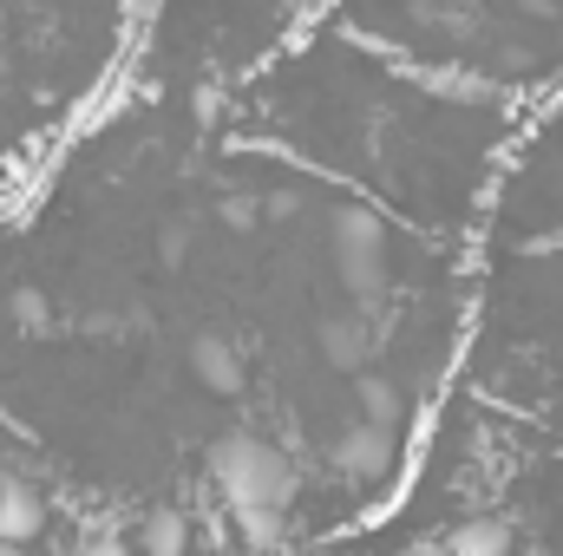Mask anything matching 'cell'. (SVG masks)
<instances>
[{"instance_id":"cell-1","label":"cell","mask_w":563,"mask_h":556,"mask_svg":"<svg viewBox=\"0 0 563 556\" xmlns=\"http://www.w3.org/2000/svg\"><path fill=\"white\" fill-rule=\"evenodd\" d=\"M203 471L217 485V498L230 504V518H282L288 498H295V458L282 452L276 438L263 432H217L210 452H203Z\"/></svg>"},{"instance_id":"cell-2","label":"cell","mask_w":563,"mask_h":556,"mask_svg":"<svg viewBox=\"0 0 563 556\" xmlns=\"http://www.w3.org/2000/svg\"><path fill=\"white\" fill-rule=\"evenodd\" d=\"M328 243H334V269H341V288L354 294V308H361V314H374V308L387 301V223H380L374 210L347 203V210L334 216Z\"/></svg>"},{"instance_id":"cell-3","label":"cell","mask_w":563,"mask_h":556,"mask_svg":"<svg viewBox=\"0 0 563 556\" xmlns=\"http://www.w3.org/2000/svg\"><path fill=\"white\" fill-rule=\"evenodd\" d=\"M394 458H400V438H394V425H380V419H354V425H341V438H334V471L354 478V485L387 478Z\"/></svg>"},{"instance_id":"cell-4","label":"cell","mask_w":563,"mask_h":556,"mask_svg":"<svg viewBox=\"0 0 563 556\" xmlns=\"http://www.w3.org/2000/svg\"><path fill=\"white\" fill-rule=\"evenodd\" d=\"M46 531V498L33 478H0V544H26Z\"/></svg>"},{"instance_id":"cell-5","label":"cell","mask_w":563,"mask_h":556,"mask_svg":"<svg viewBox=\"0 0 563 556\" xmlns=\"http://www.w3.org/2000/svg\"><path fill=\"white\" fill-rule=\"evenodd\" d=\"M190 374H197L210 393H223V400L243 393V354H236L223 334H197V341H190Z\"/></svg>"},{"instance_id":"cell-6","label":"cell","mask_w":563,"mask_h":556,"mask_svg":"<svg viewBox=\"0 0 563 556\" xmlns=\"http://www.w3.org/2000/svg\"><path fill=\"white\" fill-rule=\"evenodd\" d=\"M452 556H511L518 551V524L511 518H465L452 537H445Z\"/></svg>"},{"instance_id":"cell-7","label":"cell","mask_w":563,"mask_h":556,"mask_svg":"<svg viewBox=\"0 0 563 556\" xmlns=\"http://www.w3.org/2000/svg\"><path fill=\"white\" fill-rule=\"evenodd\" d=\"M321 354H328L334 367L361 374V360H367V321H361V314H328V321H321Z\"/></svg>"},{"instance_id":"cell-8","label":"cell","mask_w":563,"mask_h":556,"mask_svg":"<svg viewBox=\"0 0 563 556\" xmlns=\"http://www.w3.org/2000/svg\"><path fill=\"white\" fill-rule=\"evenodd\" d=\"M354 400H361V419H380V425L407 419V393L387 374H354Z\"/></svg>"},{"instance_id":"cell-9","label":"cell","mask_w":563,"mask_h":556,"mask_svg":"<svg viewBox=\"0 0 563 556\" xmlns=\"http://www.w3.org/2000/svg\"><path fill=\"white\" fill-rule=\"evenodd\" d=\"M144 556H190V518L184 511H151L144 518Z\"/></svg>"},{"instance_id":"cell-10","label":"cell","mask_w":563,"mask_h":556,"mask_svg":"<svg viewBox=\"0 0 563 556\" xmlns=\"http://www.w3.org/2000/svg\"><path fill=\"white\" fill-rule=\"evenodd\" d=\"M217 223H223V230H236V236H250V230L263 223V203L230 190V197H217Z\"/></svg>"},{"instance_id":"cell-11","label":"cell","mask_w":563,"mask_h":556,"mask_svg":"<svg viewBox=\"0 0 563 556\" xmlns=\"http://www.w3.org/2000/svg\"><path fill=\"white\" fill-rule=\"evenodd\" d=\"M46 314H53V308H46V294H40V288H13V321H20L26 334H40V327H46Z\"/></svg>"},{"instance_id":"cell-12","label":"cell","mask_w":563,"mask_h":556,"mask_svg":"<svg viewBox=\"0 0 563 556\" xmlns=\"http://www.w3.org/2000/svg\"><path fill=\"white\" fill-rule=\"evenodd\" d=\"M295 210H301V197H295V190H269V197H263V216H295Z\"/></svg>"},{"instance_id":"cell-13","label":"cell","mask_w":563,"mask_h":556,"mask_svg":"<svg viewBox=\"0 0 563 556\" xmlns=\"http://www.w3.org/2000/svg\"><path fill=\"white\" fill-rule=\"evenodd\" d=\"M86 556H132V551H125V544H119V537H112V531H99V537H92V544H86Z\"/></svg>"}]
</instances>
